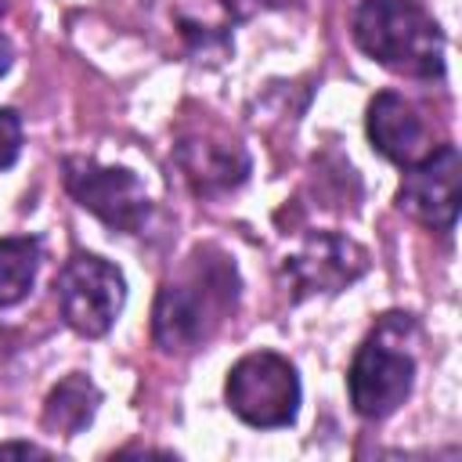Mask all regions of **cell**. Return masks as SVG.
<instances>
[{
    "mask_svg": "<svg viewBox=\"0 0 462 462\" xmlns=\"http://www.w3.org/2000/svg\"><path fill=\"white\" fill-rule=\"evenodd\" d=\"M238 267L217 245H195L152 303V339L162 354H195L238 307Z\"/></svg>",
    "mask_w": 462,
    "mask_h": 462,
    "instance_id": "obj_1",
    "label": "cell"
},
{
    "mask_svg": "<svg viewBox=\"0 0 462 462\" xmlns=\"http://www.w3.org/2000/svg\"><path fill=\"white\" fill-rule=\"evenodd\" d=\"M354 43L397 76H444V32L422 0H361L354 11Z\"/></svg>",
    "mask_w": 462,
    "mask_h": 462,
    "instance_id": "obj_2",
    "label": "cell"
},
{
    "mask_svg": "<svg viewBox=\"0 0 462 462\" xmlns=\"http://www.w3.org/2000/svg\"><path fill=\"white\" fill-rule=\"evenodd\" d=\"M224 401L253 430L292 426L303 401L300 372L278 350H253L227 368Z\"/></svg>",
    "mask_w": 462,
    "mask_h": 462,
    "instance_id": "obj_3",
    "label": "cell"
},
{
    "mask_svg": "<svg viewBox=\"0 0 462 462\" xmlns=\"http://www.w3.org/2000/svg\"><path fill=\"white\" fill-rule=\"evenodd\" d=\"M54 296H58L61 318L72 332H79L87 339H101L123 314L126 278L112 260L76 249L54 278Z\"/></svg>",
    "mask_w": 462,
    "mask_h": 462,
    "instance_id": "obj_4",
    "label": "cell"
},
{
    "mask_svg": "<svg viewBox=\"0 0 462 462\" xmlns=\"http://www.w3.org/2000/svg\"><path fill=\"white\" fill-rule=\"evenodd\" d=\"M415 386V357L390 336V314L372 336L357 346L350 372H346V390L350 404L361 419H390Z\"/></svg>",
    "mask_w": 462,
    "mask_h": 462,
    "instance_id": "obj_5",
    "label": "cell"
},
{
    "mask_svg": "<svg viewBox=\"0 0 462 462\" xmlns=\"http://www.w3.org/2000/svg\"><path fill=\"white\" fill-rule=\"evenodd\" d=\"M61 180L65 191L94 213L105 227L123 231V235H141L148 217H152V199L141 184V177L126 166H105L87 155H69L61 162Z\"/></svg>",
    "mask_w": 462,
    "mask_h": 462,
    "instance_id": "obj_6",
    "label": "cell"
},
{
    "mask_svg": "<svg viewBox=\"0 0 462 462\" xmlns=\"http://www.w3.org/2000/svg\"><path fill=\"white\" fill-rule=\"evenodd\" d=\"M462 206V155L451 141L430 148L422 159L404 166L397 188V209L408 213L415 224L451 235L458 224Z\"/></svg>",
    "mask_w": 462,
    "mask_h": 462,
    "instance_id": "obj_7",
    "label": "cell"
},
{
    "mask_svg": "<svg viewBox=\"0 0 462 462\" xmlns=\"http://www.w3.org/2000/svg\"><path fill=\"white\" fill-rule=\"evenodd\" d=\"M365 271H368V249L339 231H318L296 253L285 256V274L296 289V300L310 292H343Z\"/></svg>",
    "mask_w": 462,
    "mask_h": 462,
    "instance_id": "obj_8",
    "label": "cell"
},
{
    "mask_svg": "<svg viewBox=\"0 0 462 462\" xmlns=\"http://www.w3.org/2000/svg\"><path fill=\"white\" fill-rule=\"evenodd\" d=\"M173 159L184 173V180L191 184L195 195L202 199H217L235 191L245 177H249V155L238 141L217 137V134H188L177 141Z\"/></svg>",
    "mask_w": 462,
    "mask_h": 462,
    "instance_id": "obj_9",
    "label": "cell"
},
{
    "mask_svg": "<svg viewBox=\"0 0 462 462\" xmlns=\"http://www.w3.org/2000/svg\"><path fill=\"white\" fill-rule=\"evenodd\" d=\"M365 134L372 141V148L397 162L401 170L411 166L415 159H422L433 144H430V130L419 116V108L397 94V90H379L372 101H368V112H365Z\"/></svg>",
    "mask_w": 462,
    "mask_h": 462,
    "instance_id": "obj_10",
    "label": "cell"
},
{
    "mask_svg": "<svg viewBox=\"0 0 462 462\" xmlns=\"http://www.w3.org/2000/svg\"><path fill=\"white\" fill-rule=\"evenodd\" d=\"M97 404H101V390L94 386V379L83 372H72L47 393L40 422L58 437H76L94 422Z\"/></svg>",
    "mask_w": 462,
    "mask_h": 462,
    "instance_id": "obj_11",
    "label": "cell"
},
{
    "mask_svg": "<svg viewBox=\"0 0 462 462\" xmlns=\"http://www.w3.org/2000/svg\"><path fill=\"white\" fill-rule=\"evenodd\" d=\"M40 238L4 235L0 238V307H14L29 296L40 271Z\"/></svg>",
    "mask_w": 462,
    "mask_h": 462,
    "instance_id": "obj_12",
    "label": "cell"
},
{
    "mask_svg": "<svg viewBox=\"0 0 462 462\" xmlns=\"http://www.w3.org/2000/svg\"><path fill=\"white\" fill-rule=\"evenodd\" d=\"M22 155V116L14 108H0V170H11Z\"/></svg>",
    "mask_w": 462,
    "mask_h": 462,
    "instance_id": "obj_13",
    "label": "cell"
},
{
    "mask_svg": "<svg viewBox=\"0 0 462 462\" xmlns=\"http://www.w3.org/2000/svg\"><path fill=\"white\" fill-rule=\"evenodd\" d=\"M0 455H22V458H43L47 451L29 440H0Z\"/></svg>",
    "mask_w": 462,
    "mask_h": 462,
    "instance_id": "obj_14",
    "label": "cell"
},
{
    "mask_svg": "<svg viewBox=\"0 0 462 462\" xmlns=\"http://www.w3.org/2000/svg\"><path fill=\"white\" fill-rule=\"evenodd\" d=\"M11 58H14V54H11V43H7L4 36H0V76H4L7 69H11Z\"/></svg>",
    "mask_w": 462,
    "mask_h": 462,
    "instance_id": "obj_15",
    "label": "cell"
},
{
    "mask_svg": "<svg viewBox=\"0 0 462 462\" xmlns=\"http://www.w3.org/2000/svg\"><path fill=\"white\" fill-rule=\"evenodd\" d=\"M256 4H263V7H285L289 0H256Z\"/></svg>",
    "mask_w": 462,
    "mask_h": 462,
    "instance_id": "obj_16",
    "label": "cell"
},
{
    "mask_svg": "<svg viewBox=\"0 0 462 462\" xmlns=\"http://www.w3.org/2000/svg\"><path fill=\"white\" fill-rule=\"evenodd\" d=\"M0 11H4V0H0Z\"/></svg>",
    "mask_w": 462,
    "mask_h": 462,
    "instance_id": "obj_17",
    "label": "cell"
}]
</instances>
